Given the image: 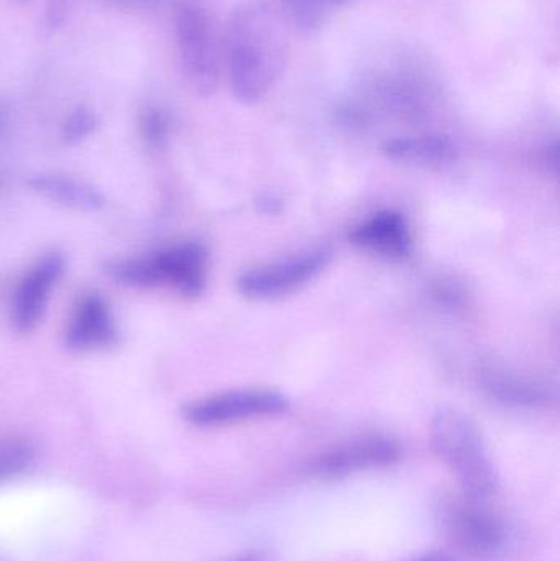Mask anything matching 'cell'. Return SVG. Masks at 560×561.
Here are the masks:
<instances>
[{
	"label": "cell",
	"instance_id": "6da1fadb",
	"mask_svg": "<svg viewBox=\"0 0 560 561\" xmlns=\"http://www.w3.org/2000/svg\"><path fill=\"white\" fill-rule=\"evenodd\" d=\"M230 89L237 101L259 104L282 78L288 33L282 13L266 0H247L230 13L224 35Z\"/></svg>",
	"mask_w": 560,
	"mask_h": 561
},
{
	"label": "cell",
	"instance_id": "7a4b0ae2",
	"mask_svg": "<svg viewBox=\"0 0 560 561\" xmlns=\"http://www.w3.org/2000/svg\"><path fill=\"white\" fill-rule=\"evenodd\" d=\"M431 444L456 478L462 496L489 503L500 488L499 470L472 417L443 409L431 422Z\"/></svg>",
	"mask_w": 560,
	"mask_h": 561
},
{
	"label": "cell",
	"instance_id": "3957f363",
	"mask_svg": "<svg viewBox=\"0 0 560 561\" xmlns=\"http://www.w3.org/2000/svg\"><path fill=\"white\" fill-rule=\"evenodd\" d=\"M209 256L199 243L167 247L147 255L122 260L108 268L121 283L144 287H171L187 296L203 293Z\"/></svg>",
	"mask_w": 560,
	"mask_h": 561
},
{
	"label": "cell",
	"instance_id": "277c9868",
	"mask_svg": "<svg viewBox=\"0 0 560 561\" xmlns=\"http://www.w3.org/2000/svg\"><path fill=\"white\" fill-rule=\"evenodd\" d=\"M176 42L184 75L194 91L213 94L219 84V45L210 16L203 7L187 2L178 9Z\"/></svg>",
	"mask_w": 560,
	"mask_h": 561
},
{
	"label": "cell",
	"instance_id": "5b68a950",
	"mask_svg": "<svg viewBox=\"0 0 560 561\" xmlns=\"http://www.w3.org/2000/svg\"><path fill=\"white\" fill-rule=\"evenodd\" d=\"M485 504L462 496L447 501L439 511L447 539L457 552L470 559H493L505 547V527L485 510Z\"/></svg>",
	"mask_w": 560,
	"mask_h": 561
},
{
	"label": "cell",
	"instance_id": "8992f818",
	"mask_svg": "<svg viewBox=\"0 0 560 561\" xmlns=\"http://www.w3.org/2000/svg\"><path fill=\"white\" fill-rule=\"evenodd\" d=\"M288 408V398L282 392L268 389H240L191 402L184 409V417L199 427H219L249 419L282 414Z\"/></svg>",
	"mask_w": 560,
	"mask_h": 561
},
{
	"label": "cell",
	"instance_id": "52a82bcc",
	"mask_svg": "<svg viewBox=\"0 0 560 561\" xmlns=\"http://www.w3.org/2000/svg\"><path fill=\"white\" fill-rule=\"evenodd\" d=\"M400 460L401 448L397 442L387 437H364L319 455L309 465L308 473L321 481L344 480L364 471L393 467Z\"/></svg>",
	"mask_w": 560,
	"mask_h": 561
},
{
	"label": "cell",
	"instance_id": "ba28073f",
	"mask_svg": "<svg viewBox=\"0 0 560 561\" xmlns=\"http://www.w3.org/2000/svg\"><path fill=\"white\" fill-rule=\"evenodd\" d=\"M331 259V252L318 250V252L305 253V255L250 270L240 276L239 290L243 296L256 300L288 296L309 280L318 278L328 268Z\"/></svg>",
	"mask_w": 560,
	"mask_h": 561
},
{
	"label": "cell",
	"instance_id": "9c48e42d",
	"mask_svg": "<svg viewBox=\"0 0 560 561\" xmlns=\"http://www.w3.org/2000/svg\"><path fill=\"white\" fill-rule=\"evenodd\" d=\"M62 272L65 259L59 253H48L23 275L10 304V320L16 332L26 333L38 325Z\"/></svg>",
	"mask_w": 560,
	"mask_h": 561
},
{
	"label": "cell",
	"instance_id": "30bf717a",
	"mask_svg": "<svg viewBox=\"0 0 560 561\" xmlns=\"http://www.w3.org/2000/svg\"><path fill=\"white\" fill-rule=\"evenodd\" d=\"M65 342L78 352H92L117 342L114 313L101 294H82L76 300L66 325Z\"/></svg>",
	"mask_w": 560,
	"mask_h": 561
},
{
	"label": "cell",
	"instance_id": "8fae6325",
	"mask_svg": "<svg viewBox=\"0 0 560 561\" xmlns=\"http://www.w3.org/2000/svg\"><path fill=\"white\" fill-rule=\"evenodd\" d=\"M351 240L358 249L385 259H403L413 250L407 219L393 210L375 214L355 227Z\"/></svg>",
	"mask_w": 560,
	"mask_h": 561
},
{
	"label": "cell",
	"instance_id": "7c38bea8",
	"mask_svg": "<svg viewBox=\"0 0 560 561\" xmlns=\"http://www.w3.org/2000/svg\"><path fill=\"white\" fill-rule=\"evenodd\" d=\"M385 154L400 163L421 168H441L456 158V147L444 135H416L388 140Z\"/></svg>",
	"mask_w": 560,
	"mask_h": 561
},
{
	"label": "cell",
	"instance_id": "4fadbf2b",
	"mask_svg": "<svg viewBox=\"0 0 560 561\" xmlns=\"http://www.w3.org/2000/svg\"><path fill=\"white\" fill-rule=\"evenodd\" d=\"M30 186L53 203L78 210H98L104 206V196L91 184L66 174H39Z\"/></svg>",
	"mask_w": 560,
	"mask_h": 561
},
{
	"label": "cell",
	"instance_id": "5bb4252c",
	"mask_svg": "<svg viewBox=\"0 0 560 561\" xmlns=\"http://www.w3.org/2000/svg\"><path fill=\"white\" fill-rule=\"evenodd\" d=\"M283 10L296 28L312 33L324 23L328 13L335 7L347 5L357 0H279Z\"/></svg>",
	"mask_w": 560,
	"mask_h": 561
},
{
	"label": "cell",
	"instance_id": "9a60e30c",
	"mask_svg": "<svg viewBox=\"0 0 560 561\" xmlns=\"http://www.w3.org/2000/svg\"><path fill=\"white\" fill-rule=\"evenodd\" d=\"M35 457V448L26 438H0V481L22 473Z\"/></svg>",
	"mask_w": 560,
	"mask_h": 561
},
{
	"label": "cell",
	"instance_id": "2e32d148",
	"mask_svg": "<svg viewBox=\"0 0 560 561\" xmlns=\"http://www.w3.org/2000/svg\"><path fill=\"white\" fill-rule=\"evenodd\" d=\"M487 386L503 401L516 402V404H538L546 399L541 389L519 382L518 379H506L505 376H490Z\"/></svg>",
	"mask_w": 560,
	"mask_h": 561
},
{
	"label": "cell",
	"instance_id": "e0dca14e",
	"mask_svg": "<svg viewBox=\"0 0 560 561\" xmlns=\"http://www.w3.org/2000/svg\"><path fill=\"white\" fill-rule=\"evenodd\" d=\"M95 128H98V117L94 112L85 107H78L66 117L65 124H62V140L68 144H78L88 138Z\"/></svg>",
	"mask_w": 560,
	"mask_h": 561
},
{
	"label": "cell",
	"instance_id": "ac0fdd59",
	"mask_svg": "<svg viewBox=\"0 0 560 561\" xmlns=\"http://www.w3.org/2000/svg\"><path fill=\"white\" fill-rule=\"evenodd\" d=\"M141 130L145 137L155 144H160L168 134V118L160 108H150L141 118Z\"/></svg>",
	"mask_w": 560,
	"mask_h": 561
},
{
	"label": "cell",
	"instance_id": "d6986e66",
	"mask_svg": "<svg viewBox=\"0 0 560 561\" xmlns=\"http://www.w3.org/2000/svg\"><path fill=\"white\" fill-rule=\"evenodd\" d=\"M411 561H457V557L450 552H443V550H436V552L423 553V556L416 557Z\"/></svg>",
	"mask_w": 560,
	"mask_h": 561
},
{
	"label": "cell",
	"instance_id": "ffe728a7",
	"mask_svg": "<svg viewBox=\"0 0 560 561\" xmlns=\"http://www.w3.org/2000/svg\"><path fill=\"white\" fill-rule=\"evenodd\" d=\"M236 561H256V560H253V559H240V560H236Z\"/></svg>",
	"mask_w": 560,
	"mask_h": 561
}]
</instances>
